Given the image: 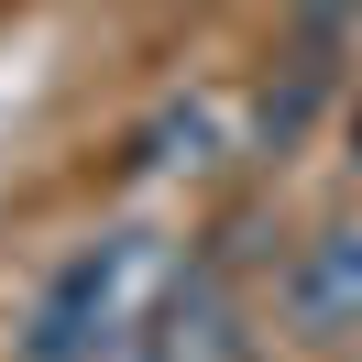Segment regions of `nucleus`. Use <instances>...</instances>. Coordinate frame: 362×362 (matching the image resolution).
I'll list each match as a JSON object with an SVG mask.
<instances>
[{
  "label": "nucleus",
  "mask_w": 362,
  "mask_h": 362,
  "mask_svg": "<svg viewBox=\"0 0 362 362\" xmlns=\"http://www.w3.org/2000/svg\"><path fill=\"white\" fill-rule=\"evenodd\" d=\"M340 154L362 165V77H351V99H340Z\"/></svg>",
  "instance_id": "obj_6"
},
{
  "label": "nucleus",
  "mask_w": 362,
  "mask_h": 362,
  "mask_svg": "<svg viewBox=\"0 0 362 362\" xmlns=\"http://www.w3.org/2000/svg\"><path fill=\"white\" fill-rule=\"evenodd\" d=\"M230 154H242V110H230L220 88H176V99H154V110L132 121L121 176L132 187H176V176H220Z\"/></svg>",
  "instance_id": "obj_3"
},
{
  "label": "nucleus",
  "mask_w": 362,
  "mask_h": 362,
  "mask_svg": "<svg viewBox=\"0 0 362 362\" xmlns=\"http://www.w3.org/2000/svg\"><path fill=\"white\" fill-rule=\"evenodd\" d=\"M143 351L154 362H264L252 308H242V286H230V252H187V264L165 274V308H154V329H143Z\"/></svg>",
  "instance_id": "obj_2"
},
{
  "label": "nucleus",
  "mask_w": 362,
  "mask_h": 362,
  "mask_svg": "<svg viewBox=\"0 0 362 362\" xmlns=\"http://www.w3.org/2000/svg\"><path fill=\"white\" fill-rule=\"evenodd\" d=\"M318 99H329V66L318 55H286V88H264V110H252V154H286Z\"/></svg>",
  "instance_id": "obj_5"
},
{
  "label": "nucleus",
  "mask_w": 362,
  "mask_h": 362,
  "mask_svg": "<svg viewBox=\"0 0 362 362\" xmlns=\"http://www.w3.org/2000/svg\"><path fill=\"white\" fill-rule=\"evenodd\" d=\"M286 318L318 351H362V220H329L286 264Z\"/></svg>",
  "instance_id": "obj_4"
},
{
  "label": "nucleus",
  "mask_w": 362,
  "mask_h": 362,
  "mask_svg": "<svg viewBox=\"0 0 362 362\" xmlns=\"http://www.w3.org/2000/svg\"><path fill=\"white\" fill-rule=\"evenodd\" d=\"M165 274H176L165 230H143V220L88 230V242L33 286V308H23V362H99V351H132V340L154 329V308H165Z\"/></svg>",
  "instance_id": "obj_1"
}]
</instances>
